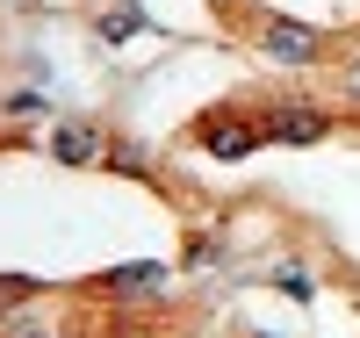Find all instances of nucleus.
<instances>
[{"label": "nucleus", "mask_w": 360, "mask_h": 338, "mask_svg": "<svg viewBox=\"0 0 360 338\" xmlns=\"http://www.w3.org/2000/svg\"><path fill=\"white\" fill-rule=\"evenodd\" d=\"M259 51L274 58V65H317V58H324V29L274 15V22H259Z\"/></svg>", "instance_id": "f257e3e1"}, {"label": "nucleus", "mask_w": 360, "mask_h": 338, "mask_svg": "<svg viewBox=\"0 0 360 338\" xmlns=\"http://www.w3.org/2000/svg\"><path fill=\"white\" fill-rule=\"evenodd\" d=\"M195 144L209 151V159H245V151L266 144V130H259V122H238V115H202L195 122Z\"/></svg>", "instance_id": "f03ea898"}, {"label": "nucleus", "mask_w": 360, "mask_h": 338, "mask_svg": "<svg viewBox=\"0 0 360 338\" xmlns=\"http://www.w3.org/2000/svg\"><path fill=\"white\" fill-rule=\"evenodd\" d=\"M166 281H173V273H166L159 259H137V266H108L94 288H101L108 302H152V295H166Z\"/></svg>", "instance_id": "7ed1b4c3"}, {"label": "nucleus", "mask_w": 360, "mask_h": 338, "mask_svg": "<svg viewBox=\"0 0 360 338\" xmlns=\"http://www.w3.org/2000/svg\"><path fill=\"white\" fill-rule=\"evenodd\" d=\"M259 130H266V144H324L332 137V115L310 108V101H295V108H274Z\"/></svg>", "instance_id": "20e7f679"}, {"label": "nucleus", "mask_w": 360, "mask_h": 338, "mask_svg": "<svg viewBox=\"0 0 360 338\" xmlns=\"http://www.w3.org/2000/svg\"><path fill=\"white\" fill-rule=\"evenodd\" d=\"M51 159H58V166H94V159H108V144H101V130H94V122H58Z\"/></svg>", "instance_id": "39448f33"}, {"label": "nucleus", "mask_w": 360, "mask_h": 338, "mask_svg": "<svg viewBox=\"0 0 360 338\" xmlns=\"http://www.w3.org/2000/svg\"><path fill=\"white\" fill-rule=\"evenodd\" d=\"M137 29H144V8H130V0H123V8L101 15V44H123V37H137Z\"/></svg>", "instance_id": "423d86ee"}, {"label": "nucleus", "mask_w": 360, "mask_h": 338, "mask_svg": "<svg viewBox=\"0 0 360 338\" xmlns=\"http://www.w3.org/2000/svg\"><path fill=\"white\" fill-rule=\"evenodd\" d=\"M44 281H29V273H0V310H15V302H29Z\"/></svg>", "instance_id": "0eeeda50"}, {"label": "nucleus", "mask_w": 360, "mask_h": 338, "mask_svg": "<svg viewBox=\"0 0 360 338\" xmlns=\"http://www.w3.org/2000/svg\"><path fill=\"white\" fill-rule=\"evenodd\" d=\"M274 288H281V295H295V302H310V295H317L303 266H281V273H274Z\"/></svg>", "instance_id": "6e6552de"}, {"label": "nucleus", "mask_w": 360, "mask_h": 338, "mask_svg": "<svg viewBox=\"0 0 360 338\" xmlns=\"http://www.w3.org/2000/svg\"><path fill=\"white\" fill-rule=\"evenodd\" d=\"M108 166H123V173H144V151H137V144H108Z\"/></svg>", "instance_id": "1a4fd4ad"}, {"label": "nucleus", "mask_w": 360, "mask_h": 338, "mask_svg": "<svg viewBox=\"0 0 360 338\" xmlns=\"http://www.w3.org/2000/svg\"><path fill=\"white\" fill-rule=\"evenodd\" d=\"M8 338H51L44 324H8Z\"/></svg>", "instance_id": "9d476101"}, {"label": "nucleus", "mask_w": 360, "mask_h": 338, "mask_svg": "<svg viewBox=\"0 0 360 338\" xmlns=\"http://www.w3.org/2000/svg\"><path fill=\"white\" fill-rule=\"evenodd\" d=\"M346 86H353V94H360V58H353V65H346Z\"/></svg>", "instance_id": "9b49d317"}, {"label": "nucleus", "mask_w": 360, "mask_h": 338, "mask_svg": "<svg viewBox=\"0 0 360 338\" xmlns=\"http://www.w3.org/2000/svg\"><path fill=\"white\" fill-rule=\"evenodd\" d=\"M209 8H238V0H209Z\"/></svg>", "instance_id": "f8f14e48"}]
</instances>
